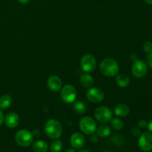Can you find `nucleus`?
<instances>
[{"instance_id": "obj_1", "label": "nucleus", "mask_w": 152, "mask_h": 152, "mask_svg": "<svg viewBox=\"0 0 152 152\" xmlns=\"http://www.w3.org/2000/svg\"><path fill=\"white\" fill-rule=\"evenodd\" d=\"M100 71L107 77H114L119 71V65L114 59L107 58L101 62Z\"/></svg>"}, {"instance_id": "obj_2", "label": "nucleus", "mask_w": 152, "mask_h": 152, "mask_svg": "<svg viewBox=\"0 0 152 152\" xmlns=\"http://www.w3.org/2000/svg\"><path fill=\"white\" fill-rule=\"evenodd\" d=\"M45 132L49 138L56 140L62 136V128L57 120H50L45 123Z\"/></svg>"}, {"instance_id": "obj_3", "label": "nucleus", "mask_w": 152, "mask_h": 152, "mask_svg": "<svg viewBox=\"0 0 152 152\" xmlns=\"http://www.w3.org/2000/svg\"><path fill=\"white\" fill-rule=\"evenodd\" d=\"M15 140L16 143L22 147H28L34 140V136L30 132L27 130H20L16 134Z\"/></svg>"}, {"instance_id": "obj_4", "label": "nucleus", "mask_w": 152, "mask_h": 152, "mask_svg": "<svg viewBox=\"0 0 152 152\" xmlns=\"http://www.w3.org/2000/svg\"><path fill=\"white\" fill-rule=\"evenodd\" d=\"M80 129L86 134H94L96 130V123L91 117H85L80 120Z\"/></svg>"}, {"instance_id": "obj_5", "label": "nucleus", "mask_w": 152, "mask_h": 152, "mask_svg": "<svg viewBox=\"0 0 152 152\" xmlns=\"http://www.w3.org/2000/svg\"><path fill=\"white\" fill-rule=\"evenodd\" d=\"M77 97V91L74 86L66 85L61 91V98L65 103H71L74 102Z\"/></svg>"}, {"instance_id": "obj_6", "label": "nucleus", "mask_w": 152, "mask_h": 152, "mask_svg": "<svg viewBox=\"0 0 152 152\" xmlns=\"http://www.w3.org/2000/svg\"><path fill=\"white\" fill-rule=\"evenodd\" d=\"M94 116L98 121L105 123L112 119V112L108 107L101 106L96 108L94 112Z\"/></svg>"}, {"instance_id": "obj_7", "label": "nucleus", "mask_w": 152, "mask_h": 152, "mask_svg": "<svg viewBox=\"0 0 152 152\" xmlns=\"http://www.w3.org/2000/svg\"><path fill=\"white\" fill-rule=\"evenodd\" d=\"M140 148L143 151H151L152 150V134L148 132L142 134L138 142Z\"/></svg>"}, {"instance_id": "obj_8", "label": "nucleus", "mask_w": 152, "mask_h": 152, "mask_svg": "<svg viewBox=\"0 0 152 152\" xmlns=\"http://www.w3.org/2000/svg\"><path fill=\"white\" fill-rule=\"evenodd\" d=\"M148 71L146 63L142 60H137L132 66V74L137 78H142L145 76Z\"/></svg>"}, {"instance_id": "obj_9", "label": "nucleus", "mask_w": 152, "mask_h": 152, "mask_svg": "<svg viewBox=\"0 0 152 152\" xmlns=\"http://www.w3.org/2000/svg\"><path fill=\"white\" fill-rule=\"evenodd\" d=\"M81 67L86 72H91L96 68V60L91 54H86L81 59Z\"/></svg>"}, {"instance_id": "obj_10", "label": "nucleus", "mask_w": 152, "mask_h": 152, "mask_svg": "<svg viewBox=\"0 0 152 152\" xmlns=\"http://www.w3.org/2000/svg\"><path fill=\"white\" fill-rule=\"evenodd\" d=\"M86 96L89 101L93 102H102L105 97L103 92L100 89L96 88H91L87 91Z\"/></svg>"}, {"instance_id": "obj_11", "label": "nucleus", "mask_w": 152, "mask_h": 152, "mask_svg": "<svg viewBox=\"0 0 152 152\" xmlns=\"http://www.w3.org/2000/svg\"><path fill=\"white\" fill-rule=\"evenodd\" d=\"M85 142H86L85 137L80 133L77 132V133L73 134L71 137V145L77 149H80L83 148L85 145Z\"/></svg>"}, {"instance_id": "obj_12", "label": "nucleus", "mask_w": 152, "mask_h": 152, "mask_svg": "<svg viewBox=\"0 0 152 152\" xmlns=\"http://www.w3.org/2000/svg\"><path fill=\"white\" fill-rule=\"evenodd\" d=\"M19 116L14 112L8 113L5 116V117H4V123H5V125L8 128H10V129H13V128H15L16 126H17V125L19 124Z\"/></svg>"}, {"instance_id": "obj_13", "label": "nucleus", "mask_w": 152, "mask_h": 152, "mask_svg": "<svg viewBox=\"0 0 152 152\" xmlns=\"http://www.w3.org/2000/svg\"><path fill=\"white\" fill-rule=\"evenodd\" d=\"M47 84L50 90L53 91H58L62 88V83L59 77L56 76H51L48 80Z\"/></svg>"}, {"instance_id": "obj_14", "label": "nucleus", "mask_w": 152, "mask_h": 152, "mask_svg": "<svg viewBox=\"0 0 152 152\" xmlns=\"http://www.w3.org/2000/svg\"><path fill=\"white\" fill-rule=\"evenodd\" d=\"M129 112H130V109L126 104H119V105H116V107L114 108V113L118 117H126L129 114Z\"/></svg>"}, {"instance_id": "obj_15", "label": "nucleus", "mask_w": 152, "mask_h": 152, "mask_svg": "<svg viewBox=\"0 0 152 152\" xmlns=\"http://www.w3.org/2000/svg\"><path fill=\"white\" fill-rule=\"evenodd\" d=\"M48 148L47 142L44 140H38L33 144V150L35 152H46Z\"/></svg>"}, {"instance_id": "obj_16", "label": "nucleus", "mask_w": 152, "mask_h": 152, "mask_svg": "<svg viewBox=\"0 0 152 152\" xmlns=\"http://www.w3.org/2000/svg\"><path fill=\"white\" fill-rule=\"evenodd\" d=\"M80 83L84 87L91 88L94 85V79L91 75L88 74H84L80 77Z\"/></svg>"}, {"instance_id": "obj_17", "label": "nucleus", "mask_w": 152, "mask_h": 152, "mask_svg": "<svg viewBox=\"0 0 152 152\" xmlns=\"http://www.w3.org/2000/svg\"><path fill=\"white\" fill-rule=\"evenodd\" d=\"M117 85L121 88H126L130 83V79L126 74H120L116 78Z\"/></svg>"}, {"instance_id": "obj_18", "label": "nucleus", "mask_w": 152, "mask_h": 152, "mask_svg": "<svg viewBox=\"0 0 152 152\" xmlns=\"http://www.w3.org/2000/svg\"><path fill=\"white\" fill-rule=\"evenodd\" d=\"M111 134V129L107 125H101L97 129V135L100 137H107Z\"/></svg>"}, {"instance_id": "obj_19", "label": "nucleus", "mask_w": 152, "mask_h": 152, "mask_svg": "<svg viewBox=\"0 0 152 152\" xmlns=\"http://www.w3.org/2000/svg\"><path fill=\"white\" fill-rule=\"evenodd\" d=\"M12 102V99L10 96L7 94L2 95L0 97V108L1 109H6L10 105Z\"/></svg>"}, {"instance_id": "obj_20", "label": "nucleus", "mask_w": 152, "mask_h": 152, "mask_svg": "<svg viewBox=\"0 0 152 152\" xmlns=\"http://www.w3.org/2000/svg\"><path fill=\"white\" fill-rule=\"evenodd\" d=\"M73 108H74V111L75 112L78 113L80 114H85L86 111V109H87L86 104L82 102H76L74 103V106H73Z\"/></svg>"}, {"instance_id": "obj_21", "label": "nucleus", "mask_w": 152, "mask_h": 152, "mask_svg": "<svg viewBox=\"0 0 152 152\" xmlns=\"http://www.w3.org/2000/svg\"><path fill=\"white\" fill-rule=\"evenodd\" d=\"M111 126L116 131L121 130L123 128V123L118 118H113L111 120Z\"/></svg>"}, {"instance_id": "obj_22", "label": "nucleus", "mask_w": 152, "mask_h": 152, "mask_svg": "<svg viewBox=\"0 0 152 152\" xmlns=\"http://www.w3.org/2000/svg\"><path fill=\"white\" fill-rule=\"evenodd\" d=\"M62 148V143L60 140H56L51 142L50 145V150L51 152H60Z\"/></svg>"}, {"instance_id": "obj_23", "label": "nucleus", "mask_w": 152, "mask_h": 152, "mask_svg": "<svg viewBox=\"0 0 152 152\" xmlns=\"http://www.w3.org/2000/svg\"><path fill=\"white\" fill-rule=\"evenodd\" d=\"M143 50L145 53H152V42H146L143 45Z\"/></svg>"}, {"instance_id": "obj_24", "label": "nucleus", "mask_w": 152, "mask_h": 152, "mask_svg": "<svg viewBox=\"0 0 152 152\" xmlns=\"http://www.w3.org/2000/svg\"><path fill=\"white\" fill-rule=\"evenodd\" d=\"M132 133L134 136L137 137L141 134V131L138 127H134L133 129H132Z\"/></svg>"}, {"instance_id": "obj_25", "label": "nucleus", "mask_w": 152, "mask_h": 152, "mask_svg": "<svg viewBox=\"0 0 152 152\" xmlns=\"http://www.w3.org/2000/svg\"><path fill=\"white\" fill-rule=\"evenodd\" d=\"M147 126H148V123H147L146 120H140L139 122H138V126H139L140 128L144 129V128L146 127Z\"/></svg>"}, {"instance_id": "obj_26", "label": "nucleus", "mask_w": 152, "mask_h": 152, "mask_svg": "<svg viewBox=\"0 0 152 152\" xmlns=\"http://www.w3.org/2000/svg\"><path fill=\"white\" fill-rule=\"evenodd\" d=\"M146 62L148 66L152 69V53H149L146 57Z\"/></svg>"}, {"instance_id": "obj_27", "label": "nucleus", "mask_w": 152, "mask_h": 152, "mask_svg": "<svg viewBox=\"0 0 152 152\" xmlns=\"http://www.w3.org/2000/svg\"><path fill=\"white\" fill-rule=\"evenodd\" d=\"M91 140L92 141V142H97L98 141V137H97V136H96V135H92L91 136Z\"/></svg>"}, {"instance_id": "obj_28", "label": "nucleus", "mask_w": 152, "mask_h": 152, "mask_svg": "<svg viewBox=\"0 0 152 152\" xmlns=\"http://www.w3.org/2000/svg\"><path fill=\"white\" fill-rule=\"evenodd\" d=\"M3 121H4V115H3V113L0 110V126H1V124L3 123Z\"/></svg>"}, {"instance_id": "obj_29", "label": "nucleus", "mask_w": 152, "mask_h": 152, "mask_svg": "<svg viewBox=\"0 0 152 152\" xmlns=\"http://www.w3.org/2000/svg\"><path fill=\"white\" fill-rule=\"evenodd\" d=\"M147 127H148V131L152 133V120L149 122V123H148V126H147Z\"/></svg>"}, {"instance_id": "obj_30", "label": "nucleus", "mask_w": 152, "mask_h": 152, "mask_svg": "<svg viewBox=\"0 0 152 152\" xmlns=\"http://www.w3.org/2000/svg\"><path fill=\"white\" fill-rule=\"evenodd\" d=\"M19 2L22 3V4H26V3H28V1H30V0H17Z\"/></svg>"}, {"instance_id": "obj_31", "label": "nucleus", "mask_w": 152, "mask_h": 152, "mask_svg": "<svg viewBox=\"0 0 152 152\" xmlns=\"http://www.w3.org/2000/svg\"><path fill=\"white\" fill-rule=\"evenodd\" d=\"M145 2L148 4H152V0H145Z\"/></svg>"}, {"instance_id": "obj_32", "label": "nucleus", "mask_w": 152, "mask_h": 152, "mask_svg": "<svg viewBox=\"0 0 152 152\" xmlns=\"http://www.w3.org/2000/svg\"><path fill=\"white\" fill-rule=\"evenodd\" d=\"M66 152H76V151L74 148H69V149L67 150Z\"/></svg>"}, {"instance_id": "obj_33", "label": "nucleus", "mask_w": 152, "mask_h": 152, "mask_svg": "<svg viewBox=\"0 0 152 152\" xmlns=\"http://www.w3.org/2000/svg\"><path fill=\"white\" fill-rule=\"evenodd\" d=\"M80 152H89L88 151H86V150H84V151H80Z\"/></svg>"}, {"instance_id": "obj_34", "label": "nucleus", "mask_w": 152, "mask_h": 152, "mask_svg": "<svg viewBox=\"0 0 152 152\" xmlns=\"http://www.w3.org/2000/svg\"><path fill=\"white\" fill-rule=\"evenodd\" d=\"M105 152H110V151H105Z\"/></svg>"}]
</instances>
